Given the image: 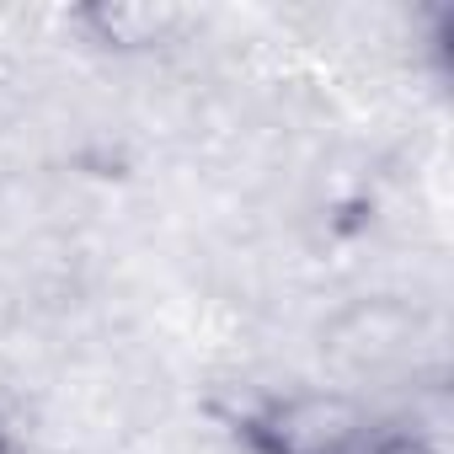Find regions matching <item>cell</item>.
Listing matches in <instances>:
<instances>
[{
	"instance_id": "6da1fadb",
	"label": "cell",
	"mask_w": 454,
	"mask_h": 454,
	"mask_svg": "<svg viewBox=\"0 0 454 454\" xmlns=\"http://www.w3.org/2000/svg\"><path fill=\"white\" fill-rule=\"evenodd\" d=\"M353 454H411V443H401V438H390V433L369 427V438H364V443H358Z\"/></svg>"
},
{
	"instance_id": "7a4b0ae2",
	"label": "cell",
	"mask_w": 454,
	"mask_h": 454,
	"mask_svg": "<svg viewBox=\"0 0 454 454\" xmlns=\"http://www.w3.org/2000/svg\"><path fill=\"white\" fill-rule=\"evenodd\" d=\"M0 454H17V438H12V427L0 422Z\"/></svg>"
}]
</instances>
